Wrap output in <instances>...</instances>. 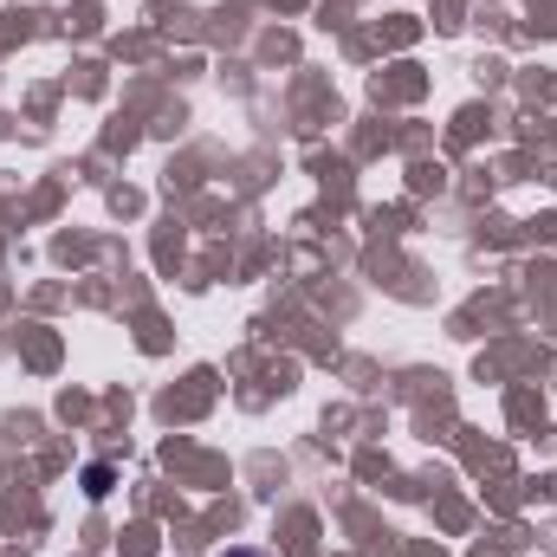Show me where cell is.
<instances>
[{
	"label": "cell",
	"mask_w": 557,
	"mask_h": 557,
	"mask_svg": "<svg viewBox=\"0 0 557 557\" xmlns=\"http://www.w3.org/2000/svg\"><path fill=\"white\" fill-rule=\"evenodd\" d=\"M111 480H117L111 467H85V493H91V499H104V493H111Z\"/></svg>",
	"instance_id": "1"
},
{
	"label": "cell",
	"mask_w": 557,
	"mask_h": 557,
	"mask_svg": "<svg viewBox=\"0 0 557 557\" xmlns=\"http://www.w3.org/2000/svg\"><path fill=\"white\" fill-rule=\"evenodd\" d=\"M221 557H273V552H260V545H234V552H221Z\"/></svg>",
	"instance_id": "2"
}]
</instances>
